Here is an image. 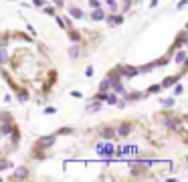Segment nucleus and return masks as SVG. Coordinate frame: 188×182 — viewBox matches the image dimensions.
I'll return each mask as SVG.
<instances>
[{
	"instance_id": "nucleus-1",
	"label": "nucleus",
	"mask_w": 188,
	"mask_h": 182,
	"mask_svg": "<svg viewBox=\"0 0 188 182\" xmlns=\"http://www.w3.org/2000/svg\"><path fill=\"white\" fill-rule=\"evenodd\" d=\"M97 150H99V154H101V156H107V158H109V156H113V152H116L111 144H103V146H99Z\"/></svg>"
},
{
	"instance_id": "nucleus-2",
	"label": "nucleus",
	"mask_w": 188,
	"mask_h": 182,
	"mask_svg": "<svg viewBox=\"0 0 188 182\" xmlns=\"http://www.w3.org/2000/svg\"><path fill=\"white\" fill-rule=\"evenodd\" d=\"M135 152H138V148H135V146H125V148L117 150V154H119V156H123V154H135Z\"/></svg>"
},
{
	"instance_id": "nucleus-3",
	"label": "nucleus",
	"mask_w": 188,
	"mask_h": 182,
	"mask_svg": "<svg viewBox=\"0 0 188 182\" xmlns=\"http://www.w3.org/2000/svg\"><path fill=\"white\" fill-rule=\"evenodd\" d=\"M91 18H93V20H103V18H105V14H103V10H101V8H93Z\"/></svg>"
},
{
	"instance_id": "nucleus-4",
	"label": "nucleus",
	"mask_w": 188,
	"mask_h": 182,
	"mask_svg": "<svg viewBox=\"0 0 188 182\" xmlns=\"http://www.w3.org/2000/svg\"><path fill=\"white\" fill-rule=\"evenodd\" d=\"M53 142H55V136H47V138H41V142H39V144L47 148V146H51Z\"/></svg>"
},
{
	"instance_id": "nucleus-5",
	"label": "nucleus",
	"mask_w": 188,
	"mask_h": 182,
	"mask_svg": "<svg viewBox=\"0 0 188 182\" xmlns=\"http://www.w3.org/2000/svg\"><path fill=\"white\" fill-rule=\"evenodd\" d=\"M107 22L109 24H119V22H123V16H107Z\"/></svg>"
},
{
	"instance_id": "nucleus-6",
	"label": "nucleus",
	"mask_w": 188,
	"mask_h": 182,
	"mask_svg": "<svg viewBox=\"0 0 188 182\" xmlns=\"http://www.w3.org/2000/svg\"><path fill=\"white\" fill-rule=\"evenodd\" d=\"M130 129H131L130 124H123V125L119 128V136H121V138H123V136H127V134H130Z\"/></svg>"
},
{
	"instance_id": "nucleus-7",
	"label": "nucleus",
	"mask_w": 188,
	"mask_h": 182,
	"mask_svg": "<svg viewBox=\"0 0 188 182\" xmlns=\"http://www.w3.org/2000/svg\"><path fill=\"white\" fill-rule=\"evenodd\" d=\"M113 134H116V132H113V129H111V128H105V129H103V132H101V136H103V138H105V140H111V138H113Z\"/></svg>"
},
{
	"instance_id": "nucleus-8",
	"label": "nucleus",
	"mask_w": 188,
	"mask_h": 182,
	"mask_svg": "<svg viewBox=\"0 0 188 182\" xmlns=\"http://www.w3.org/2000/svg\"><path fill=\"white\" fill-rule=\"evenodd\" d=\"M109 87H111V83L107 81V77H105V79H103V81H101V85H99V91H101V93H105V91L109 89Z\"/></svg>"
},
{
	"instance_id": "nucleus-9",
	"label": "nucleus",
	"mask_w": 188,
	"mask_h": 182,
	"mask_svg": "<svg viewBox=\"0 0 188 182\" xmlns=\"http://www.w3.org/2000/svg\"><path fill=\"white\" fill-rule=\"evenodd\" d=\"M176 79H178V77H166L160 87H168V85H172V83H176Z\"/></svg>"
},
{
	"instance_id": "nucleus-10",
	"label": "nucleus",
	"mask_w": 188,
	"mask_h": 182,
	"mask_svg": "<svg viewBox=\"0 0 188 182\" xmlns=\"http://www.w3.org/2000/svg\"><path fill=\"white\" fill-rule=\"evenodd\" d=\"M24 176H29V170H26V168H18L16 174H14V178H24Z\"/></svg>"
},
{
	"instance_id": "nucleus-11",
	"label": "nucleus",
	"mask_w": 188,
	"mask_h": 182,
	"mask_svg": "<svg viewBox=\"0 0 188 182\" xmlns=\"http://www.w3.org/2000/svg\"><path fill=\"white\" fill-rule=\"evenodd\" d=\"M8 61V57H6V51H4V47H0V65L2 63H6Z\"/></svg>"
},
{
	"instance_id": "nucleus-12",
	"label": "nucleus",
	"mask_w": 188,
	"mask_h": 182,
	"mask_svg": "<svg viewBox=\"0 0 188 182\" xmlns=\"http://www.w3.org/2000/svg\"><path fill=\"white\" fill-rule=\"evenodd\" d=\"M71 16H73V18H81L83 12H81L79 8H71Z\"/></svg>"
},
{
	"instance_id": "nucleus-13",
	"label": "nucleus",
	"mask_w": 188,
	"mask_h": 182,
	"mask_svg": "<svg viewBox=\"0 0 188 182\" xmlns=\"http://www.w3.org/2000/svg\"><path fill=\"white\" fill-rule=\"evenodd\" d=\"M186 61V53H184V51H180L178 55H176V63H184Z\"/></svg>"
},
{
	"instance_id": "nucleus-14",
	"label": "nucleus",
	"mask_w": 188,
	"mask_h": 182,
	"mask_svg": "<svg viewBox=\"0 0 188 182\" xmlns=\"http://www.w3.org/2000/svg\"><path fill=\"white\" fill-rule=\"evenodd\" d=\"M164 124L168 125V128H178V121H176V120H166Z\"/></svg>"
},
{
	"instance_id": "nucleus-15",
	"label": "nucleus",
	"mask_w": 188,
	"mask_h": 182,
	"mask_svg": "<svg viewBox=\"0 0 188 182\" xmlns=\"http://www.w3.org/2000/svg\"><path fill=\"white\" fill-rule=\"evenodd\" d=\"M18 99L20 101H26V99H29V93H26V91H20V93H18Z\"/></svg>"
},
{
	"instance_id": "nucleus-16",
	"label": "nucleus",
	"mask_w": 188,
	"mask_h": 182,
	"mask_svg": "<svg viewBox=\"0 0 188 182\" xmlns=\"http://www.w3.org/2000/svg\"><path fill=\"white\" fill-rule=\"evenodd\" d=\"M69 55H71V57H79V49H77V47H73L71 51H69Z\"/></svg>"
},
{
	"instance_id": "nucleus-17",
	"label": "nucleus",
	"mask_w": 188,
	"mask_h": 182,
	"mask_svg": "<svg viewBox=\"0 0 188 182\" xmlns=\"http://www.w3.org/2000/svg\"><path fill=\"white\" fill-rule=\"evenodd\" d=\"M162 103H164V107H172L174 105V99H164Z\"/></svg>"
},
{
	"instance_id": "nucleus-18",
	"label": "nucleus",
	"mask_w": 188,
	"mask_h": 182,
	"mask_svg": "<svg viewBox=\"0 0 188 182\" xmlns=\"http://www.w3.org/2000/svg\"><path fill=\"white\" fill-rule=\"evenodd\" d=\"M160 89H162L160 85H152V87H150V91H148V93H156V91H160Z\"/></svg>"
},
{
	"instance_id": "nucleus-19",
	"label": "nucleus",
	"mask_w": 188,
	"mask_h": 182,
	"mask_svg": "<svg viewBox=\"0 0 188 182\" xmlns=\"http://www.w3.org/2000/svg\"><path fill=\"white\" fill-rule=\"evenodd\" d=\"M87 109H89V111H97V109H99V103H97V101H95V103H93V105H89V107H87Z\"/></svg>"
},
{
	"instance_id": "nucleus-20",
	"label": "nucleus",
	"mask_w": 188,
	"mask_h": 182,
	"mask_svg": "<svg viewBox=\"0 0 188 182\" xmlns=\"http://www.w3.org/2000/svg\"><path fill=\"white\" fill-rule=\"evenodd\" d=\"M89 6H91V8H99V2H97V0H89Z\"/></svg>"
},
{
	"instance_id": "nucleus-21",
	"label": "nucleus",
	"mask_w": 188,
	"mask_h": 182,
	"mask_svg": "<svg viewBox=\"0 0 188 182\" xmlns=\"http://www.w3.org/2000/svg\"><path fill=\"white\" fill-rule=\"evenodd\" d=\"M71 41H75V43H77V41H79V33H71Z\"/></svg>"
},
{
	"instance_id": "nucleus-22",
	"label": "nucleus",
	"mask_w": 188,
	"mask_h": 182,
	"mask_svg": "<svg viewBox=\"0 0 188 182\" xmlns=\"http://www.w3.org/2000/svg\"><path fill=\"white\" fill-rule=\"evenodd\" d=\"M85 75L91 77V75H93V67H87V69H85Z\"/></svg>"
},
{
	"instance_id": "nucleus-23",
	"label": "nucleus",
	"mask_w": 188,
	"mask_h": 182,
	"mask_svg": "<svg viewBox=\"0 0 188 182\" xmlns=\"http://www.w3.org/2000/svg\"><path fill=\"white\" fill-rule=\"evenodd\" d=\"M130 4H131V0H123V10L130 8Z\"/></svg>"
},
{
	"instance_id": "nucleus-24",
	"label": "nucleus",
	"mask_w": 188,
	"mask_h": 182,
	"mask_svg": "<svg viewBox=\"0 0 188 182\" xmlns=\"http://www.w3.org/2000/svg\"><path fill=\"white\" fill-rule=\"evenodd\" d=\"M140 97V93H131V95H127V99H138Z\"/></svg>"
},
{
	"instance_id": "nucleus-25",
	"label": "nucleus",
	"mask_w": 188,
	"mask_h": 182,
	"mask_svg": "<svg viewBox=\"0 0 188 182\" xmlns=\"http://www.w3.org/2000/svg\"><path fill=\"white\" fill-rule=\"evenodd\" d=\"M6 166H8V164H6V162H4V160H0V170H4V168H6Z\"/></svg>"
},
{
	"instance_id": "nucleus-26",
	"label": "nucleus",
	"mask_w": 188,
	"mask_h": 182,
	"mask_svg": "<svg viewBox=\"0 0 188 182\" xmlns=\"http://www.w3.org/2000/svg\"><path fill=\"white\" fill-rule=\"evenodd\" d=\"M105 2H107V4L111 6V8H116V2H113V0H105Z\"/></svg>"
},
{
	"instance_id": "nucleus-27",
	"label": "nucleus",
	"mask_w": 188,
	"mask_h": 182,
	"mask_svg": "<svg viewBox=\"0 0 188 182\" xmlns=\"http://www.w3.org/2000/svg\"><path fill=\"white\" fill-rule=\"evenodd\" d=\"M33 2H34L37 6H43V0H33Z\"/></svg>"
},
{
	"instance_id": "nucleus-28",
	"label": "nucleus",
	"mask_w": 188,
	"mask_h": 182,
	"mask_svg": "<svg viewBox=\"0 0 188 182\" xmlns=\"http://www.w3.org/2000/svg\"><path fill=\"white\" fill-rule=\"evenodd\" d=\"M55 4H57V6H63V0H55Z\"/></svg>"
}]
</instances>
